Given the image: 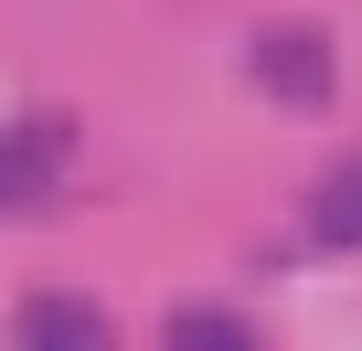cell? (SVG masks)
<instances>
[{
	"instance_id": "1",
	"label": "cell",
	"mask_w": 362,
	"mask_h": 351,
	"mask_svg": "<svg viewBox=\"0 0 362 351\" xmlns=\"http://www.w3.org/2000/svg\"><path fill=\"white\" fill-rule=\"evenodd\" d=\"M245 64H256V85H267L277 107H330V85H341L320 22H267V32L245 43Z\"/></svg>"
},
{
	"instance_id": "2",
	"label": "cell",
	"mask_w": 362,
	"mask_h": 351,
	"mask_svg": "<svg viewBox=\"0 0 362 351\" xmlns=\"http://www.w3.org/2000/svg\"><path fill=\"white\" fill-rule=\"evenodd\" d=\"M11 351H117V319L75 287H33L11 309Z\"/></svg>"
},
{
	"instance_id": "3",
	"label": "cell",
	"mask_w": 362,
	"mask_h": 351,
	"mask_svg": "<svg viewBox=\"0 0 362 351\" xmlns=\"http://www.w3.org/2000/svg\"><path fill=\"white\" fill-rule=\"evenodd\" d=\"M64 160H75V128L64 117H11V128H0V213L43 203Z\"/></svg>"
},
{
	"instance_id": "4",
	"label": "cell",
	"mask_w": 362,
	"mask_h": 351,
	"mask_svg": "<svg viewBox=\"0 0 362 351\" xmlns=\"http://www.w3.org/2000/svg\"><path fill=\"white\" fill-rule=\"evenodd\" d=\"M160 351H256V319L224 309V298H181L160 319Z\"/></svg>"
},
{
	"instance_id": "5",
	"label": "cell",
	"mask_w": 362,
	"mask_h": 351,
	"mask_svg": "<svg viewBox=\"0 0 362 351\" xmlns=\"http://www.w3.org/2000/svg\"><path fill=\"white\" fill-rule=\"evenodd\" d=\"M309 245H362V160H341L309 192Z\"/></svg>"
}]
</instances>
